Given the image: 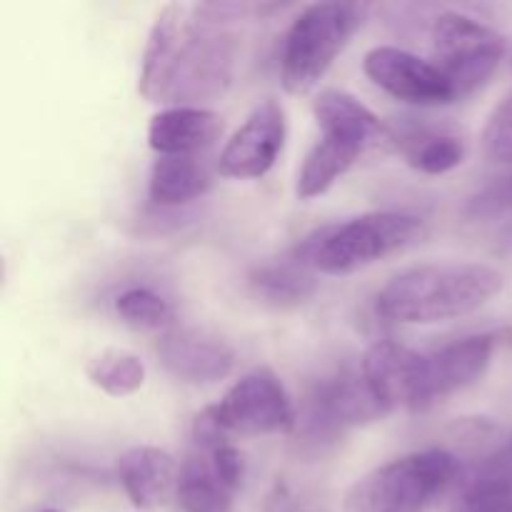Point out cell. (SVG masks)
I'll list each match as a JSON object with an SVG mask.
<instances>
[{"label": "cell", "mask_w": 512, "mask_h": 512, "mask_svg": "<svg viewBox=\"0 0 512 512\" xmlns=\"http://www.w3.org/2000/svg\"><path fill=\"white\" fill-rule=\"evenodd\" d=\"M235 55L230 30L200 20L188 5L168 3L148 33L138 90L150 103L203 108L230 88Z\"/></svg>", "instance_id": "cell-1"}, {"label": "cell", "mask_w": 512, "mask_h": 512, "mask_svg": "<svg viewBox=\"0 0 512 512\" xmlns=\"http://www.w3.org/2000/svg\"><path fill=\"white\" fill-rule=\"evenodd\" d=\"M503 273L485 263H423L385 283L375 298L380 318L435 325L475 313L503 290Z\"/></svg>", "instance_id": "cell-2"}, {"label": "cell", "mask_w": 512, "mask_h": 512, "mask_svg": "<svg viewBox=\"0 0 512 512\" xmlns=\"http://www.w3.org/2000/svg\"><path fill=\"white\" fill-rule=\"evenodd\" d=\"M425 220L400 210H375L318 228L293 248L303 263L323 275H353L378 260L403 253L425 238Z\"/></svg>", "instance_id": "cell-3"}, {"label": "cell", "mask_w": 512, "mask_h": 512, "mask_svg": "<svg viewBox=\"0 0 512 512\" xmlns=\"http://www.w3.org/2000/svg\"><path fill=\"white\" fill-rule=\"evenodd\" d=\"M370 5L313 3L290 23L280 53V80L290 95H305L325 78L335 58L363 28Z\"/></svg>", "instance_id": "cell-4"}, {"label": "cell", "mask_w": 512, "mask_h": 512, "mask_svg": "<svg viewBox=\"0 0 512 512\" xmlns=\"http://www.w3.org/2000/svg\"><path fill=\"white\" fill-rule=\"evenodd\" d=\"M458 473V458L443 448L403 455L363 475L345 495V512H428Z\"/></svg>", "instance_id": "cell-5"}, {"label": "cell", "mask_w": 512, "mask_h": 512, "mask_svg": "<svg viewBox=\"0 0 512 512\" xmlns=\"http://www.w3.org/2000/svg\"><path fill=\"white\" fill-rule=\"evenodd\" d=\"M433 63L453 85L458 100L478 93L505 55V38L473 15L445 10L430 25Z\"/></svg>", "instance_id": "cell-6"}, {"label": "cell", "mask_w": 512, "mask_h": 512, "mask_svg": "<svg viewBox=\"0 0 512 512\" xmlns=\"http://www.w3.org/2000/svg\"><path fill=\"white\" fill-rule=\"evenodd\" d=\"M213 410L228 435H275L298 428L293 400L270 368L245 373Z\"/></svg>", "instance_id": "cell-7"}, {"label": "cell", "mask_w": 512, "mask_h": 512, "mask_svg": "<svg viewBox=\"0 0 512 512\" xmlns=\"http://www.w3.org/2000/svg\"><path fill=\"white\" fill-rule=\"evenodd\" d=\"M363 70L380 90L403 103L420 105V108L458 103L453 85L440 73L438 65L410 50L378 45L365 53Z\"/></svg>", "instance_id": "cell-8"}, {"label": "cell", "mask_w": 512, "mask_h": 512, "mask_svg": "<svg viewBox=\"0 0 512 512\" xmlns=\"http://www.w3.org/2000/svg\"><path fill=\"white\" fill-rule=\"evenodd\" d=\"M385 415V410L375 403L363 375L338 373L325 378L305 403L303 435L308 440H333L348 428L373 423ZM298 420V423H300Z\"/></svg>", "instance_id": "cell-9"}, {"label": "cell", "mask_w": 512, "mask_h": 512, "mask_svg": "<svg viewBox=\"0 0 512 512\" xmlns=\"http://www.w3.org/2000/svg\"><path fill=\"white\" fill-rule=\"evenodd\" d=\"M288 120L285 108L275 98H265L250 110L245 123L225 143L218 158V173L223 178L253 180L263 178L283 153Z\"/></svg>", "instance_id": "cell-10"}, {"label": "cell", "mask_w": 512, "mask_h": 512, "mask_svg": "<svg viewBox=\"0 0 512 512\" xmlns=\"http://www.w3.org/2000/svg\"><path fill=\"white\" fill-rule=\"evenodd\" d=\"M423 370L425 353H418L395 340H378L365 350L360 360L363 383L368 385L370 395L385 410V415L398 408L418 413Z\"/></svg>", "instance_id": "cell-11"}, {"label": "cell", "mask_w": 512, "mask_h": 512, "mask_svg": "<svg viewBox=\"0 0 512 512\" xmlns=\"http://www.w3.org/2000/svg\"><path fill=\"white\" fill-rule=\"evenodd\" d=\"M495 348H498V335L478 333L453 340L433 353H425L418 410L433 408L440 400L463 393L470 385L478 383L493 363Z\"/></svg>", "instance_id": "cell-12"}, {"label": "cell", "mask_w": 512, "mask_h": 512, "mask_svg": "<svg viewBox=\"0 0 512 512\" xmlns=\"http://www.w3.org/2000/svg\"><path fill=\"white\" fill-rule=\"evenodd\" d=\"M158 358L170 375L190 385H215L235 368L233 348L203 328H173L163 333Z\"/></svg>", "instance_id": "cell-13"}, {"label": "cell", "mask_w": 512, "mask_h": 512, "mask_svg": "<svg viewBox=\"0 0 512 512\" xmlns=\"http://www.w3.org/2000/svg\"><path fill=\"white\" fill-rule=\"evenodd\" d=\"M118 478L135 508L153 510L178 493L180 465L168 450L138 445L120 455Z\"/></svg>", "instance_id": "cell-14"}, {"label": "cell", "mask_w": 512, "mask_h": 512, "mask_svg": "<svg viewBox=\"0 0 512 512\" xmlns=\"http://www.w3.org/2000/svg\"><path fill=\"white\" fill-rule=\"evenodd\" d=\"M313 115L320 135L358 145L363 153L383 143H390V130L385 128L383 120L368 105H363L355 95L345 93V90H323L313 100Z\"/></svg>", "instance_id": "cell-15"}, {"label": "cell", "mask_w": 512, "mask_h": 512, "mask_svg": "<svg viewBox=\"0 0 512 512\" xmlns=\"http://www.w3.org/2000/svg\"><path fill=\"white\" fill-rule=\"evenodd\" d=\"M220 135L223 118L210 108H165L148 125V143L158 155H195Z\"/></svg>", "instance_id": "cell-16"}, {"label": "cell", "mask_w": 512, "mask_h": 512, "mask_svg": "<svg viewBox=\"0 0 512 512\" xmlns=\"http://www.w3.org/2000/svg\"><path fill=\"white\" fill-rule=\"evenodd\" d=\"M238 488L223 478L205 450L193 448L180 463L178 505L183 512H233Z\"/></svg>", "instance_id": "cell-17"}, {"label": "cell", "mask_w": 512, "mask_h": 512, "mask_svg": "<svg viewBox=\"0 0 512 512\" xmlns=\"http://www.w3.org/2000/svg\"><path fill=\"white\" fill-rule=\"evenodd\" d=\"M248 285L255 298L273 308H298L318 290V273L290 250L285 258L253 268Z\"/></svg>", "instance_id": "cell-18"}, {"label": "cell", "mask_w": 512, "mask_h": 512, "mask_svg": "<svg viewBox=\"0 0 512 512\" xmlns=\"http://www.w3.org/2000/svg\"><path fill=\"white\" fill-rule=\"evenodd\" d=\"M210 185L213 175L195 155H158L150 168L148 195L160 208H178L208 193Z\"/></svg>", "instance_id": "cell-19"}, {"label": "cell", "mask_w": 512, "mask_h": 512, "mask_svg": "<svg viewBox=\"0 0 512 512\" xmlns=\"http://www.w3.org/2000/svg\"><path fill=\"white\" fill-rule=\"evenodd\" d=\"M450 512H512V455H490L460 485Z\"/></svg>", "instance_id": "cell-20"}, {"label": "cell", "mask_w": 512, "mask_h": 512, "mask_svg": "<svg viewBox=\"0 0 512 512\" xmlns=\"http://www.w3.org/2000/svg\"><path fill=\"white\" fill-rule=\"evenodd\" d=\"M363 155L358 145L343 143V140L325 138L320 135L318 143L308 150L303 165H300L298 183H295V193L300 200H313L318 195L328 193Z\"/></svg>", "instance_id": "cell-21"}, {"label": "cell", "mask_w": 512, "mask_h": 512, "mask_svg": "<svg viewBox=\"0 0 512 512\" xmlns=\"http://www.w3.org/2000/svg\"><path fill=\"white\" fill-rule=\"evenodd\" d=\"M390 143L403 145L408 163L425 175H445L465 160V143L450 133L413 128L405 135L390 133Z\"/></svg>", "instance_id": "cell-22"}, {"label": "cell", "mask_w": 512, "mask_h": 512, "mask_svg": "<svg viewBox=\"0 0 512 512\" xmlns=\"http://www.w3.org/2000/svg\"><path fill=\"white\" fill-rule=\"evenodd\" d=\"M85 378L110 398H125L143 388L145 365L135 353L123 348H108L88 360Z\"/></svg>", "instance_id": "cell-23"}, {"label": "cell", "mask_w": 512, "mask_h": 512, "mask_svg": "<svg viewBox=\"0 0 512 512\" xmlns=\"http://www.w3.org/2000/svg\"><path fill=\"white\" fill-rule=\"evenodd\" d=\"M115 313L133 330H160L170 320L168 300L148 288H130L115 298Z\"/></svg>", "instance_id": "cell-24"}, {"label": "cell", "mask_w": 512, "mask_h": 512, "mask_svg": "<svg viewBox=\"0 0 512 512\" xmlns=\"http://www.w3.org/2000/svg\"><path fill=\"white\" fill-rule=\"evenodd\" d=\"M483 153L490 163L512 165V93L495 105L485 123Z\"/></svg>", "instance_id": "cell-25"}, {"label": "cell", "mask_w": 512, "mask_h": 512, "mask_svg": "<svg viewBox=\"0 0 512 512\" xmlns=\"http://www.w3.org/2000/svg\"><path fill=\"white\" fill-rule=\"evenodd\" d=\"M512 210V173L493 180L473 195L465 205V215L473 220H490Z\"/></svg>", "instance_id": "cell-26"}, {"label": "cell", "mask_w": 512, "mask_h": 512, "mask_svg": "<svg viewBox=\"0 0 512 512\" xmlns=\"http://www.w3.org/2000/svg\"><path fill=\"white\" fill-rule=\"evenodd\" d=\"M40 512H63V510H58V508H45V510H40Z\"/></svg>", "instance_id": "cell-27"}, {"label": "cell", "mask_w": 512, "mask_h": 512, "mask_svg": "<svg viewBox=\"0 0 512 512\" xmlns=\"http://www.w3.org/2000/svg\"><path fill=\"white\" fill-rule=\"evenodd\" d=\"M508 453L512 455V440H510V445H508Z\"/></svg>", "instance_id": "cell-28"}]
</instances>
